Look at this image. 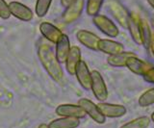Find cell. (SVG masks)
Segmentation results:
<instances>
[{"mask_svg": "<svg viewBox=\"0 0 154 128\" xmlns=\"http://www.w3.org/2000/svg\"><path fill=\"white\" fill-rule=\"evenodd\" d=\"M76 38L81 44L86 46L87 48L94 51H98V42L100 38H98L93 32L88 30H79L76 33Z\"/></svg>", "mask_w": 154, "mask_h": 128, "instance_id": "30bf717a", "label": "cell"}, {"mask_svg": "<svg viewBox=\"0 0 154 128\" xmlns=\"http://www.w3.org/2000/svg\"><path fill=\"white\" fill-rule=\"evenodd\" d=\"M74 1H75V0H61V4H62L63 7L66 8L67 6H69L70 4L72 2H74Z\"/></svg>", "mask_w": 154, "mask_h": 128, "instance_id": "4316f807", "label": "cell"}, {"mask_svg": "<svg viewBox=\"0 0 154 128\" xmlns=\"http://www.w3.org/2000/svg\"><path fill=\"white\" fill-rule=\"evenodd\" d=\"M75 76L77 78V81L80 84V86L85 90H90L91 85V72L88 68V66L84 61H80L79 64L77 65L75 69Z\"/></svg>", "mask_w": 154, "mask_h": 128, "instance_id": "9c48e42d", "label": "cell"}, {"mask_svg": "<svg viewBox=\"0 0 154 128\" xmlns=\"http://www.w3.org/2000/svg\"><path fill=\"white\" fill-rule=\"evenodd\" d=\"M152 33L149 27V24L146 20H141V41L142 45H143L146 49H150L151 41H152Z\"/></svg>", "mask_w": 154, "mask_h": 128, "instance_id": "ffe728a7", "label": "cell"}, {"mask_svg": "<svg viewBox=\"0 0 154 128\" xmlns=\"http://www.w3.org/2000/svg\"><path fill=\"white\" fill-rule=\"evenodd\" d=\"M10 16H11V13H10L9 4H7L5 0H0V18L8 20Z\"/></svg>", "mask_w": 154, "mask_h": 128, "instance_id": "d4e9b609", "label": "cell"}, {"mask_svg": "<svg viewBox=\"0 0 154 128\" xmlns=\"http://www.w3.org/2000/svg\"><path fill=\"white\" fill-rule=\"evenodd\" d=\"M80 124V120L74 117H60L52 120L48 127L49 128H76Z\"/></svg>", "mask_w": 154, "mask_h": 128, "instance_id": "ac0fdd59", "label": "cell"}, {"mask_svg": "<svg viewBox=\"0 0 154 128\" xmlns=\"http://www.w3.org/2000/svg\"><path fill=\"white\" fill-rule=\"evenodd\" d=\"M91 90L93 91L94 96L100 102L105 101L108 98V90L102 75L97 70L91 72Z\"/></svg>", "mask_w": 154, "mask_h": 128, "instance_id": "7a4b0ae2", "label": "cell"}, {"mask_svg": "<svg viewBox=\"0 0 154 128\" xmlns=\"http://www.w3.org/2000/svg\"><path fill=\"white\" fill-rule=\"evenodd\" d=\"M147 1H148V3L151 5V7L154 8V0H147Z\"/></svg>", "mask_w": 154, "mask_h": 128, "instance_id": "f546056e", "label": "cell"}, {"mask_svg": "<svg viewBox=\"0 0 154 128\" xmlns=\"http://www.w3.org/2000/svg\"><path fill=\"white\" fill-rule=\"evenodd\" d=\"M132 40L138 45H142L141 41V18L136 14H130L128 28Z\"/></svg>", "mask_w": 154, "mask_h": 128, "instance_id": "9a60e30c", "label": "cell"}, {"mask_svg": "<svg viewBox=\"0 0 154 128\" xmlns=\"http://www.w3.org/2000/svg\"><path fill=\"white\" fill-rule=\"evenodd\" d=\"M139 105L141 107H148L154 104V88L144 92L139 98Z\"/></svg>", "mask_w": 154, "mask_h": 128, "instance_id": "7402d4cb", "label": "cell"}, {"mask_svg": "<svg viewBox=\"0 0 154 128\" xmlns=\"http://www.w3.org/2000/svg\"><path fill=\"white\" fill-rule=\"evenodd\" d=\"M78 105L82 107V109L85 111L86 115L90 116L93 120L99 124H102L106 121V117L101 114L100 110L98 109L97 105L94 104L91 100L88 98H81L78 101Z\"/></svg>", "mask_w": 154, "mask_h": 128, "instance_id": "5b68a950", "label": "cell"}, {"mask_svg": "<svg viewBox=\"0 0 154 128\" xmlns=\"http://www.w3.org/2000/svg\"><path fill=\"white\" fill-rule=\"evenodd\" d=\"M55 113L62 117H74L80 120L86 117V113L82 107L75 104H61L57 106Z\"/></svg>", "mask_w": 154, "mask_h": 128, "instance_id": "8992f818", "label": "cell"}, {"mask_svg": "<svg viewBox=\"0 0 154 128\" xmlns=\"http://www.w3.org/2000/svg\"><path fill=\"white\" fill-rule=\"evenodd\" d=\"M9 9L11 15L14 17L18 18L22 21H30L33 20V12L29 7L26 5L17 2V1H12L9 4Z\"/></svg>", "mask_w": 154, "mask_h": 128, "instance_id": "52a82bcc", "label": "cell"}, {"mask_svg": "<svg viewBox=\"0 0 154 128\" xmlns=\"http://www.w3.org/2000/svg\"><path fill=\"white\" fill-rule=\"evenodd\" d=\"M98 51L103 52L105 54L116 55L124 51V46L120 42L115 41L108 39H100L98 42Z\"/></svg>", "mask_w": 154, "mask_h": 128, "instance_id": "5bb4252c", "label": "cell"}, {"mask_svg": "<svg viewBox=\"0 0 154 128\" xmlns=\"http://www.w3.org/2000/svg\"><path fill=\"white\" fill-rule=\"evenodd\" d=\"M38 56L47 74L54 81H61L64 77V72H63L61 64L57 59L52 45L48 42H42L38 48Z\"/></svg>", "mask_w": 154, "mask_h": 128, "instance_id": "6da1fadb", "label": "cell"}, {"mask_svg": "<svg viewBox=\"0 0 154 128\" xmlns=\"http://www.w3.org/2000/svg\"><path fill=\"white\" fill-rule=\"evenodd\" d=\"M103 2H104V0H88L87 7H86L87 14L91 17L98 15Z\"/></svg>", "mask_w": 154, "mask_h": 128, "instance_id": "603a6c76", "label": "cell"}, {"mask_svg": "<svg viewBox=\"0 0 154 128\" xmlns=\"http://www.w3.org/2000/svg\"><path fill=\"white\" fill-rule=\"evenodd\" d=\"M85 6L84 0H75L69 6L66 8V11L63 14V20L66 23H72L80 17Z\"/></svg>", "mask_w": 154, "mask_h": 128, "instance_id": "ba28073f", "label": "cell"}, {"mask_svg": "<svg viewBox=\"0 0 154 128\" xmlns=\"http://www.w3.org/2000/svg\"><path fill=\"white\" fill-rule=\"evenodd\" d=\"M81 61V51L78 46H72L66 60V69L70 75L75 74L77 65Z\"/></svg>", "mask_w": 154, "mask_h": 128, "instance_id": "e0dca14e", "label": "cell"}, {"mask_svg": "<svg viewBox=\"0 0 154 128\" xmlns=\"http://www.w3.org/2000/svg\"><path fill=\"white\" fill-rule=\"evenodd\" d=\"M38 128H49V127H48V125L45 124V123H42V124L38 126Z\"/></svg>", "mask_w": 154, "mask_h": 128, "instance_id": "f1b7e54d", "label": "cell"}, {"mask_svg": "<svg viewBox=\"0 0 154 128\" xmlns=\"http://www.w3.org/2000/svg\"><path fill=\"white\" fill-rule=\"evenodd\" d=\"M70 48H71V46H70L69 37L66 34H63L62 37L59 39V41L56 42V49H55L56 57L60 64L66 62Z\"/></svg>", "mask_w": 154, "mask_h": 128, "instance_id": "2e32d148", "label": "cell"}, {"mask_svg": "<svg viewBox=\"0 0 154 128\" xmlns=\"http://www.w3.org/2000/svg\"><path fill=\"white\" fill-rule=\"evenodd\" d=\"M135 54L133 52H126L123 51L122 53L116 54V55H111L108 57L107 59V63L111 66V67H115V68H123L126 65V61L129 57L134 56Z\"/></svg>", "mask_w": 154, "mask_h": 128, "instance_id": "d6986e66", "label": "cell"}, {"mask_svg": "<svg viewBox=\"0 0 154 128\" xmlns=\"http://www.w3.org/2000/svg\"><path fill=\"white\" fill-rule=\"evenodd\" d=\"M151 120L154 122V112H153V114H152V115H151Z\"/></svg>", "mask_w": 154, "mask_h": 128, "instance_id": "4dcf8cb0", "label": "cell"}, {"mask_svg": "<svg viewBox=\"0 0 154 128\" xmlns=\"http://www.w3.org/2000/svg\"><path fill=\"white\" fill-rule=\"evenodd\" d=\"M125 67L131 70L133 73L137 75H141V76H143V74H146L147 70L153 68L150 64H148L146 62L138 58L136 55L129 57L126 61Z\"/></svg>", "mask_w": 154, "mask_h": 128, "instance_id": "7c38bea8", "label": "cell"}, {"mask_svg": "<svg viewBox=\"0 0 154 128\" xmlns=\"http://www.w3.org/2000/svg\"><path fill=\"white\" fill-rule=\"evenodd\" d=\"M97 107L105 117H120L126 114V108L119 104L100 102L97 104Z\"/></svg>", "mask_w": 154, "mask_h": 128, "instance_id": "8fae6325", "label": "cell"}, {"mask_svg": "<svg viewBox=\"0 0 154 128\" xmlns=\"http://www.w3.org/2000/svg\"><path fill=\"white\" fill-rule=\"evenodd\" d=\"M52 0H37L35 12L38 17H43L48 13Z\"/></svg>", "mask_w": 154, "mask_h": 128, "instance_id": "cb8c5ba5", "label": "cell"}, {"mask_svg": "<svg viewBox=\"0 0 154 128\" xmlns=\"http://www.w3.org/2000/svg\"><path fill=\"white\" fill-rule=\"evenodd\" d=\"M150 120H151L148 117H140L126 122L119 128H147L150 124Z\"/></svg>", "mask_w": 154, "mask_h": 128, "instance_id": "44dd1931", "label": "cell"}, {"mask_svg": "<svg viewBox=\"0 0 154 128\" xmlns=\"http://www.w3.org/2000/svg\"><path fill=\"white\" fill-rule=\"evenodd\" d=\"M143 79L146 82L154 84V68H151L149 70H147L146 74H143Z\"/></svg>", "mask_w": 154, "mask_h": 128, "instance_id": "484cf974", "label": "cell"}, {"mask_svg": "<svg viewBox=\"0 0 154 128\" xmlns=\"http://www.w3.org/2000/svg\"><path fill=\"white\" fill-rule=\"evenodd\" d=\"M93 22L97 27V29L100 30L106 36L111 38H116L119 34V31L117 25L106 16L99 15L98 14V15L93 17Z\"/></svg>", "mask_w": 154, "mask_h": 128, "instance_id": "277c9868", "label": "cell"}, {"mask_svg": "<svg viewBox=\"0 0 154 128\" xmlns=\"http://www.w3.org/2000/svg\"><path fill=\"white\" fill-rule=\"evenodd\" d=\"M150 49L152 51V53L154 55V36L152 37V41H151V45H150Z\"/></svg>", "mask_w": 154, "mask_h": 128, "instance_id": "83f0119b", "label": "cell"}, {"mask_svg": "<svg viewBox=\"0 0 154 128\" xmlns=\"http://www.w3.org/2000/svg\"><path fill=\"white\" fill-rule=\"evenodd\" d=\"M108 8L111 15L115 17V20L119 23L120 26L124 29H127L130 17V14L127 9L118 0H111L108 4Z\"/></svg>", "mask_w": 154, "mask_h": 128, "instance_id": "3957f363", "label": "cell"}, {"mask_svg": "<svg viewBox=\"0 0 154 128\" xmlns=\"http://www.w3.org/2000/svg\"><path fill=\"white\" fill-rule=\"evenodd\" d=\"M40 32L45 40L55 44L63 35V32L59 28L46 21L42 22L40 24Z\"/></svg>", "mask_w": 154, "mask_h": 128, "instance_id": "4fadbf2b", "label": "cell"}]
</instances>
